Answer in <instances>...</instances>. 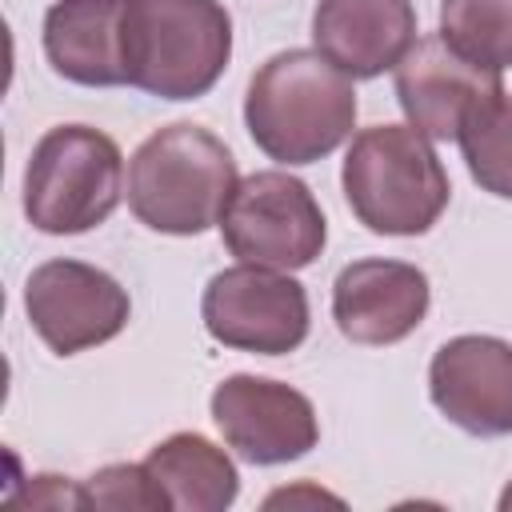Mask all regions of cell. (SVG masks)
Instances as JSON below:
<instances>
[{"instance_id":"obj_1","label":"cell","mask_w":512,"mask_h":512,"mask_svg":"<svg viewBox=\"0 0 512 512\" xmlns=\"http://www.w3.org/2000/svg\"><path fill=\"white\" fill-rule=\"evenodd\" d=\"M244 124L268 160L312 164L352 136V76L308 48L276 52L248 80Z\"/></svg>"},{"instance_id":"obj_2","label":"cell","mask_w":512,"mask_h":512,"mask_svg":"<svg viewBox=\"0 0 512 512\" xmlns=\"http://www.w3.org/2000/svg\"><path fill=\"white\" fill-rule=\"evenodd\" d=\"M236 160L220 136L200 124H168L152 132L128 164L132 216L168 236H200L220 224L236 192Z\"/></svg>"},{"instance_id":"obj_3","label":"cell","mask_w":512,"mask_h":512,"mask_svg":"<svg viewBox=\"0 0 512 512\" xmlns=\"http://www.w3.org/2000/svg\"><path fill=\"white\" fill-rule=\"evenodd\" d=\"M124 76L160 100H196L228 68L232 16L220 0H124Z\"/></svg>"},{"instance_id":"obj_4","label":"cell","mask_w":512,"mask_h":512,"mask_svg":"<svg viewBox=\"0 0 512 512\" xmlns=\"http://www.w3.org/2000/svg\"><path fill=\"white\" fill-rule=\"evenodd\" d=\"M352 216L376 236H420L448 208V172L412 124H372L348 144L340 168Z\"/></svg>"},{"instance_id":"obj_5","label":"cell","mask_w":512,"mask_h":512,"mask_svg":"<svg viewBox=\"0 0 512 512\" xmlns=\"http://www.w3.org/2000/svg\"><path fill=\"white\" fill-rule=\"evenodd\" d=\"M124 192V156L112 136L88 124L48 128L24 168V216L48 236H76L104 224Z\"/></svg>"},{"instance_id":"obj_6","label":"cell","mask_w":512,"mask_h":512,"mask_svg":"<svg viewBox=\"0 0 512 512\" xmlns=\"http://www.w3.org/2000/svg\"><path fill=\"white\" fill-rule=\"evenodd\" d=\"M220 236L240 264L296 272L324 252L328 228L308 184L268 168L236 184L220 216Z\"/></svg>"},{"instance_id":"obj_7","label":"cell","mask_w":512,"mask_h":512,"mask_svg":"<svg viewBox=\"0 0 512 512\" xmlns=\"http://www.w3.org/2000/svg\"><path fill=\"white\" fill-rule=\"evenodd\" d=\"M204 328L216 344L256 356L296 352L308 336V296L280 268L236 264L208 280L200 300Z\"/></svg>"},{"instance_id":"obj_8","label":"cell","mask_w":512,"mask_h":512,"mask_svg":"<svg viewBox=\"0 0 512 512\" xmlns=\"http://www.w3.org/2000/svg\"><path fill=\"white\" fill-rule=\"evenodd\" d=\"M24 312L56 356L108 344L128 324V292L84 260H48L24 284Z\"/></svg>"},{"instance_id":"obj_9","label":"cell","mask_w":512,"mask_h":512,"mask_svg":"<svg viewBox=\"0 0 512 512\" xmlns=\"http://www.w3.org/2000/svg\"><path fill=\"white\" fill-rule=\"evenodd\" d=\"M212 420L224 444L248 464H288L320 440L316 408L304 392L248 372L216 384Z\"/></svg>"},{"instance_id":"obj_10","label":"cell","mask_w":512,"mask_h":512,"mask_svg":"<svg viewBox=\"0 0 512 512\" xmlns=\"http://www.w3.org/2000/svg\"><path fill=\"white\" fill-rule=\"evenodd\" d=\"M500 88V72L464 60L440 32L416 36L396 64V100L408 124L428 140H456L468 116Z\"/></svg>"},{"instance_id":"obj_11","label":"cell","mask_w":512,"mask_h":512,"mask_svg":"<svg viewBox=\"0 0 512 512\" xmlns=\"http://www.w3.org/2000/svg\"><path fill=\"white\" fill-rule=\"evenodd\" d=\"M432 404L472 436H512V344L496 336H456L428 368Z\"/></svg>"},{"instance_id":"obj_12","label":"cell","mask_w":512,"mask_h":512,"mask_svg":"<svg viewBox=\"0 0 512 512\" xmlns=\"http://www.w3.org/2000/svg\"><path fill=\"white\" fill-rule=\"evenodd\" d=\"M428 312V276L404 260H352L332 284V320L352 344H396Z\"/></svg>"},{"instance_id":"obj_13","label":"cell","mask_w":512,"mask_h":512,"mask_svg":"<svg viewBox=\"0 0 512 512\" xmlns=\"http://www.w3.org/2000/svg\"><path fill=\"white\" fill-rule=\"evenodd\" d=\"M312 44L352 80H372L416 44V8L412 0H320Z\"/></svg>"},{"instance_id":"obj_14","label":"cell","mask_w":512,"mask_h":512,"mask_svg":"<svg viewBox=\"0 0 512 512\" xmlns=\"http://www.w3.org/2000/svg\"><path fill=\"white\" fill-rule=\"evenodd\" d=\"M120 24L124 0H56L44 16V56L52 72L84 88L128 84Z\"/></svg>"},{"instance_id":"obj_15","label":"cell","mask_w":512,"mask_h":512,"mask_svg":"<svg viewBox=\"0 0 512 512\" xmlns=\"http://www.w3.org/2000/svg\"><path fill=\"white\" fill-rule=\"evenodd\" d=\"M144 468L164 508L176 512H224L240 492L236 464L224 456V448L196 432H176L160 440L148 452Z\"/></svg>"},{"instance_id":"obj_16","label":"cell","mask_w":512,"mask_h":512,"mask_svg":"<svg viewBox=\"0 0 512 512\" xmlns=\"http://www.w3.org/2000/svg\"><path fill=\"white\" fill-rule=\"evenodd\" d=\"M440 36L472 64L512 68V0H440Z\"/></svg>"},{"instance_id":"obj_17","label":"cell","mask_w":512,"mask_h":512,"mask_svg":"<svg viewBox=\"0 0 512 512\" xmlns=\"http://www.w3.org/2000/svg\"><path fill=\"white\" fill-rule=\"evenodd\" d=\"M456 140H460L472 180L484 192L512 200V96L504 88L496 96H488L468 116V124L460 128Z\"/></svg>"},{"instance_id":"obj_18","label":"cell","mask_w":512,"mask_h":512,"mask_svg":"<svg viewBox=\"0 0 512 512\" xmlns=\"http://www.w3.org/2000/svg\"><path fill=\"white\" fill-rule=\"evenodd\" d=\"M84 500L88 508H140V512H152V508H164L152 476L144 464H108L100 472H92L84 480Z\"/></svg>"},{"instance_id":"obj_19","label":"cell","mask_w":512,"mask_h":512,"mask_svg":"<svg viewBox=\"0 0 512 512\" xmlns=\"http://www.w3.org/2000/svg\"><path fill=\"white\" fill-rule=\"evenodd\" d=\"M12 508H88L84 500V484H68V476H32L24 492L8 496Z\"/></svg>"},{"instance_id":"obj_20","label":"cell","mask_w":512,"mask_h":512,"mask_svg":"<svg viewBox=\"0 0 512 512\" xmlns=\"http://www.w3.org/2000/svg\"><path fill=\"white\" fill-rule=\"evenodd\" d=\"M280 504H340L336 496H328V492H320V488H284V492H272L268 500H264V508H280Z\"/></svg>"},{"instance_id":"obj_21","label":"cell","mask_w":512,"mask_h":512,"mask_svg":"<svg viewBox=\"0 0 512 512\" xmlns=\"http://www.w3.org/2000/svg\"><path fill=\"white\" fill-rule=\"evenodd\" d=\"M500 512H512V480H508V488L500 492Z\"/></svg>"}]
</instances>
